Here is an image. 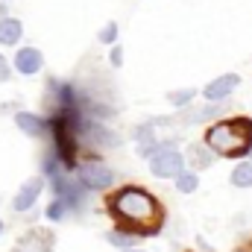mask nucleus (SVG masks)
Masks as SVG:
<instances>
[{"mask_svg":"<svg viewBox=\"0 0 252 252\" xmlns=\"http://www.w3.org/2000/svg\"><path fill=\"white\" fill-rule=\"evenodd\" d=\"M112 211L126 220V223H135V226H144V232H153L156 229V220H158V205L156 199L147 193V190L138 188H124L118 196H112Z\"/></svg>","mask_w":252,"mask_h":252,"instance_id":"nucleus-1","label":"nucleus"},{"mask_svg":"<svg viewBox=\"0 0 252 252\" xmlns=\"http://www.w3.org/2000/svg\"><path fill=\"white\" fill-rule=\"evenodd\" d=\"M205 144L220 153V156H244L252 147V121L241 118V121H226L208 129Z\"/></svg>","mask_w":252,"mask_h":252,"instance_id":"nucleus-2","label":"nucleus"},{"mask_svg":"<svg viewBox=\"0 0 252 252\" xmlns=\"http://www.w3.org/2000/svg\"><path fill=\"white\" fill-rule=\"evenodd\" d=\"M150 170L158 176V179H173L182 173V153L179 150H170V147H161L153 158H150Z\"/></svg>","mask_w":252,"mask_h":252,"instance_id":"nucleus-3","label":"nucleus"},{"mask_svg":"<svg viewBox=\"0 0 252 252\" xmlns=\"http://www.w3.org/2000/svg\"><path fill=\"white\" fill-rule=\"evenodd\" d=\"M79 182L85 185V188L91 190H106L112 182H115V173L106 167V164H100V161H85V164H79Z\"/></svg>","mask_w":252,"mask_h":252,"instance_id":"nucleus-4","label":"nucleus"},{"mask_svg":"<svg viewBox=\"0 0 252 252\" xmlns=\"http://www.w3.org/2000/svg\"><path fill=\"white\" fill-rule=\"evenodd\" d=\"M41 190H44V179H41V176H32V179H27V182L21 185V190L15 193V199H12V208H15V211H30V208L38 202Z\"/></svg>","mask_w":252,"mask_h":252,"instance_id":"nucleus-5","label":"nucleus"},{"mask_svg":"<svg viewBox=\"0 0 252 252\" xmlns=\"http://www.w3.org/2000/svg\"><path fill=\"white\" fill-rule=\"evenodd\" d=\"M41 64H44V56H41V50H38V47H21V50L15 53V70H18V73H24V76L38 73V70H41Z\"/></svg>","mask_w":252,"mask_h":252,"instance_id":"nucleus-6","label":"nucleus"},{"mask_svg":"<svg viewBox=\"0 0 252 252\" xmlns=\"http://www.w3.org/2000/svg\"><path fill=\"white\" fill-rule=\"evenodd\" d=\"M238 82H241L238 73H223V76H217L214 82L205 85V97H208V100H223V97H229V94L238 88Z\"/></svg>","mask_w":252,"mask_h":252,"instance_id":"nucleus-7","label":"nucleus"},{"mask_svg":"<svg viewBox=\"0 0 252 252\" xmlns=\"http://www.w3.org/2000/svg\"><path fill=\"white\" fill-rule=\"evenodd\" d=\"M15 126H18L24 135H30V138H41V135L47 132V124H44L38 115H32V112H18V115H15Z\"/></svg>","mask_w":252,"mask_h":252,"instance_id":"nucleus-8","label":"nucleus"},{"mask_svg":"<svg viewBox=\"0 0 252 252\" xmlns=\"http://www.w3.org/2000/svg\"><path fill=\"white\" fill-rule=\"evenodd\" d=\"M21 35H24V24L18 21V18H0V44H18L21 41Z\"/></svg>","mask_w":252,"mask_h":252,"instance_id":"nucleus-9","label":"nucleus"},{"mask_svg":"<svg viewBox=\"0 0 252 252\" xmlns=\"http://www.w3.org/2000/svg\"><path fill=\"white\" fill-rule=\"evenodd\" d=\"M232 185L235 188H252V161H244L232 170Z\"/></svg>","mask_w":252,"mask_h":252,"instance_id":"nucleus-10","label":"nucleus"},{"mask_svg":"<svg viewBox=\"0 0 252 252\" xmlns=\"http://www.w3.org/2000/svg\"><path fill=\"white\" fill-rule=\"evenodd\" d=\"M196 185H199V182H196V176H193V173H179V176H176V188L182 190V193L196 190Z\"/></svg>","mask_w":252,"mask_h":252,"instance_id":"nucleus-11","label":"nucleus"},{"mask_svg":"<svg viewBox=\"0 0 252 252\" xmlns=\"http://www.w3.org/2000/svg\"><path fill=\"white\" fill-rule=\"evenodd\" d=\"M106 241L115 244V247H132V244H135V238H132V235H124V232H109Z\"/></svg>","mask_w":252,"mask_h":252,"instance_id":"nucleus-12","label":"nucleus"},{"mask_svg":"<svg viewBox=\"0 0 252 252\" xmlns=\"http://www.w3.org/2000/svg\"><path fill=\"white\" fill-rule=\"evenodd\" d=\"M190 100H193V88H185V91H170V103H176V106H188Z\"/></svg>","mask_w":252,"mask_h":252,"instance_id":"nucleus-13","label":"nucleus"},{"mask_svg":"<svg viewBox=\"0 0 252 252\" xmlns=\"http://www.w3.org/2000/svg\"><path fill=\"white\" fill-rule=\"evenodd\" d=\"M64 211H67V202H64V199H56V202H50V208H47V220H62Z\"/></svg>","mask_w":252,"mask_h":252,"instance_id":"nucleus-14","label":"nucleus"},{"mask_svg":"<svg viewBox=\"0 0 252 252\" xmlns=\"http://www.w3.org/2000/svg\"><path fill=\"white\" fill-rule=\"evenodd\" d=\"M115 38H118V24H106L103 32H100V41H103V44H112Z\"/></svg>","mask_w":252,"mask_h":252,"instance_id":"nucleus-15","label":"nucleus"},{"mask_svg":"<svg viewBox=\"0 0 252 252\" xmlns=\"http://www.w3.org/2000/svg\"><path fill=\"white\" fill-rule=\"evenodd\" d=\"M190 156H193V161H196L199 167L211 164V153H202V147H190Z\"/></svg>","mask_w":252,"mask_h":252,"instance_id":"nucleus-16","label":"nucleus"},{"mask_svg":"<svg viewBox=\"0 0 252 252\" xmlns=\"http://www.w3.org/2000/svg\"><path fill=\"white\" fill-rule=\"evenodd\" d=\"M109 62L115 64V67H121V62H124V53H121V47H115V50H112V56H109Z\"/></svg>","mask_w":252,"mask_h":252,"instance_id":"nucleus-17","label":"nucleus"},{"mask_svg":"<svg viewBox=\"0 0 252 252\" xmlns=\"http://www.w3.org/2000/svg\"><path fill=\"white\" fill-rule=\"evenodd\" d=\"M6 79H9V62L0 56V82H6Z\"/></svg>","mask_w":252,"mask_h":252,"instance_id":"nucleus-18","label":"nucleus"},{"mask_svg":"<svg viewBox=\"0 0 252 252\" xmlns=\"http://www.w3.org/2000/svg\"><path fill=\"white\" fill-rule=\"evenodd\" d=\"M6 15H9V6H6V0H3V3H0V18H6Z\"/></svg>","mask_w":252,"mask_h":252,"instance_id":"nucleus-19","label":"nucleus"},{"mask_svg":"<svg viewBox=\"0 0 252 252\" xmlns=\"http://www.w3.org/2000/svg\"><path fill=\"white\" fill-rule=\"evenodd\" d=\"M12 252H35L32 247H18V250H12Z\"/></svg>","mask_w":252,"mask_h":252,"instance_id":"nucleus-20","label":"nucleus"},{"mask_svg":"<svg viewBox=\"0 0 252 252\" xmlns=\"http://www.w3.org/2000/svg\"><path fill=\"white\" fill-rule=\"evenodd\" d=\"M126 252H141V250H129V247H126Z\"/></svg>","mask_w":252,"mask_h":252,"instance_id":"nucleus-21","label":"nucleus"},{"mask_svg":"<svg viewBox=\"0 0 252 252\" xmlns=\"http://www.w3.org/2000/svg\"><path fill=\"white\" fill-rule=\"evenodd\" d=\"M0 235H3V220H0Z\"/></svg>","mask_w":252,"mask_h":252,"instance_id":"nucleus-22","label":"nucleus"},{"mask_svg":"<svg viewBox=\"0 0 252 252\" xmlns=\"http://www.w3.org/2000/svg\"><path fill=\"white\" fill-rule=\"evenodd\" d=\"M250 150H252V147H250Z\"/></svg>","mask_w":252,"mask_h":252,"instance_id":"nucleus-23","label":"nucleus"}]
</instances>
